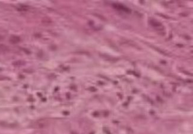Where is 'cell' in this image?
<instances>
[{"instance_id":"cell-2","label":"cell","mask_w":193,"mask_h":134,"mask_svg":"<svg viewBox=\"0 0 193 134\" xmlns=\"http://www.w3.org/2000/svg\"><path fill=\"white\" fill-rule=\"evenodd\" d=\"M9 41L12 44H17L20 41V37L17 36L12 35L10 38Z\"/></svg>"},{"instance_id":"cell-6","label":"cell","mask_w":193,"mask_h":134,"mask_svg":"<svg viewBox=\"0 0 193 134\" xmlns=\"http://www.w3.org/2000/svg\"><path fill=\"white\" fill-rule=\"evenodd\" d=\"M2 39V37L1 36H0V40H1Z\"/></svg>"},{"instance_id":"cell-4","label":"cell","mask_w":193,"mask_h":134,"mask_svg":"<svg viewBox=\"0 0 193 134\" xmlns=\"http://www.w3.org/2000/svg\"><path fill=\"white\" fill-rule=\"evenodd\" d=\"M9 51V49L7 46L4 45H0V53H6Z\"/></svg>"},{"instance_id":"cell-1","label":"cell","mask_w":193,"mask_h":134,"mask_svg":"<svg viewBox=\"0 0 193 134\" xmlns=\"http://www.w3.org/2000/svg\"><path fill=\"white\" fill-rule=\"evenodd\" d=\"M48 121L47 119H41L37 121L35 123V127L36 128H43L48 126Z\"/></svg>"},{"instance_id":"cell-3","label":"cell","mask_w":193,"mask_h":134,"mask_svg":"<svg viewBox=\"0 0 193 134\" xmlns=\"http://www.w3.org/2000/svg\"><path fill=\"white\" fill-rule=\"evenodd\" d=\"M26 64V62L23 61H21V60H18L14 61V62H13V65H14V67H22L23 65H25Z\"/></svg>"},{"instance_id":"cell-5","label":"cell","mask_w":193,"mask_h":134,"mask_svg":"<svg viewBox=\"0 0 193 134\" xmlns=\"http://www.w3.org/2000/svg\"><path fill=\"white\" fill-rule=\"evenodd\" d=\"M6 79H7V77L2 76V75H0V80H6Z\"/></svg>"}]
</instances>
